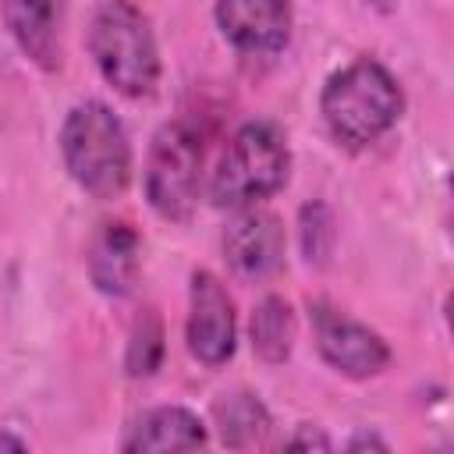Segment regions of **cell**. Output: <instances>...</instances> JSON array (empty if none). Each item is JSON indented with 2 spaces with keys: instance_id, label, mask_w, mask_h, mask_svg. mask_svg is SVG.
<instances>
[{
  "instance_id": "obj_1",
  "label": "cell",
  "mask_w": 454,
  "mask_h": 454,
  "mask_svg": "<svg viewBox=\"0 0 454 454\" xmlns=\"http://www.w3.org/2000/svg\"><path fill=\"white\" fill-rule=\"evenodd\" d=\"M319 114L340 149L362 153L401 121L404 92L376 57H358L326 78Z\"/></svg>"
},
{
  "instance_id": "obj_2",
  "label": "cell",
  "mask_w": 454,
  "mask_h": 454,
  "mask_svg": "<svg viewBox=\"0 0 454 454\" xmlns=\"http://www.w3.org/2000/svg\"><path fill=\"white\" fill-rule=\"evenodd\" d=\"M60 160L71 181L92 199H121L131 184L135 156L121 117L99 103H74L60 124Z\"/></svg>"
},
{
  "instance_id": "obj_3",
  "label": "cell",
  "mask_w": 454,
  "mask_h": 454,
  "mask_svg": "<svg viewBox=\"0 0 454 454\" xmlns=\"http://www.w3.org/2000/svg\"><path fill=\"white\" fill-rule=\"evenodd\" d=\"M89 53L103 82L124 99H149L160 85V46L153 21L131 0H103L89 25Z\"/></svg>"
},
{
  "instance_id": "obj_4",
  "label": "cell",
  "mask_w": 454,
  "mask_h": 454,
  "mask_svg": "<svg viewBox=\"0 0 454 454\" xmlns=\"http://www.w3.org/2000/svg\"><path fill=\"white\" fill-rule=\"evenodd\" d=\"M291 177V145L287 135L273 121H248L241 124L213 177H209V199L220 209H248L273 199Z\"/></svg>"
},
{
  "instance_id": "obj_5",
  "label": "cell",
  "mask_w": 454,
  "mask_h": 454,
  "mask_svg": "<svg viewBox=\"0 0 454 454\" xmlns=\"http://www.w3.org/2000/svg\"><path fill=\"white\" fill-rule=\"evenodd\" d=\"M145 202L160 220L188 223L202 192V138L188 121H167L145 153Z\"/></svg>"
},
{
  "instance_id": "obj_6",
  "label": "cell",
  "mask_w": 454,
  "mask_h": 454,
  "mask_svg": "<svg viewBox=\"0 0 454 454\" xmlns=\"http://www.w3.org/2000/svg\"><path fill=\"white\" fill-rule=\"evenodd\" d=\"M312 344L319 358L348 376V380H372L390 365V344L365 323L351 319L330 301H309Z\"/></svg>"
},
{
  "instance_id": "obj_7",
  "label": "cell",
  "mask_w": 454,
  "mask_h": 454,
  "mask_svg": "<svg viewBox=\"0 0 454 454\" xmlns=\"http://www.w3.org/2000/svg\"><path fill=\"white\" fill-rule=\"evenodd\" d=\"M184 344H188V355L206 369H220L234 358V348H238L234 298L227 284L209 270H195L188 280Z\"/></svg>"
},
{
  "instance_id": "obj_8",
  "label": "cell",
  "mask_w": 454,
  "mask_h": 454,
  "mask_svg": "<svg viewBox=\"0 0 454 454\" xmlns=\"http://www.w3.org/2000/svg\"><path fill=\"white\" fill-rule=\"evenodd\" d=\"M213 18L220 35L248 57L280 53L294 28V11L287 0H216Z\"/></svg>"
},
{
  "instance_id": "obj_9",
  "label": "cell",
  "mask_w": 454,
  "mask_h": 454,
  "mask_svg": "<svg viewBox=\"0 0 454 454\" xmlns=\"http://www.w3.org/2000/svg\"><path fill=\"white\" fill-rule=\"evenodd\" d=\"M284 220L262 206L238 209L223 231V259L241 280H262L284 262Z\"/></svg>"
},
{
  "instance_id": "obj_10",
  "label": "cell",
  "mask_w": 454,
  "mask_h": 454,
  "mask_svg": "<svg viewBox=\"0 0 454 454\" xmlns=\"http://www.w3.org/2000/svg\"><path fill=\"white\" fill-rule=\"evenodd\" d=\"M85 270L99 294L128 298L142 273V234L128 220L96 223L85 245Z\"/></svg>"
},
{
  "instance_id": "obj_11",
  "label": "cell",
  "mask_w": 454,
  "mask_h": 454,
  "mask_svg": "<svg viewBox=\"0 0 454 454\" xmlns=\"http://www.w3.org/2000/svg\"><path fill=\"white\" fill-rule=\"evenodd\" d=\"M0 18L14 46L39 71L64 64V0H0Z\"/></svg>"
},
{
  "instance_id": "obj_12",
  "label": "cell",
  "mask_w": 454,
  "mask_h": 454,
  "mask_svg": "<svg viewBox=\"0 0 454 454\" xmlns=\"http://www.w3.org/2000/svg\"><path fill=\"white\" fill-rule=\"evenodd\" d=\"M209 443V426L184 404H160L142 411L124 440L121 450H199Z\"/></svg>"
},
{
  "instance_id": "obj_13",
  "label": "cell",
  "mask_w": 454,
  "mask_h": 454,
  "mask_svg": "<svg viewBox=\"0 0 454 454\" xmlns=\"http://www.w3.org/2000/svg\"><path fill=\"white\" fill-rule=\"evenodd\" d=\"M213 429L223 447L231 450H262L273 447V415L252 390L220 394L209 408Z\"/></svg>"
},
{
  "instance_id": "obj_14",
  "label": "cell",
  "mask_w": 454,
  "mask_h": 454,
  "mask_svg": "<svg viewBox=\"0 0 454 454\" xmlns=\"http://www.w3.org/2000/svg\"><path fill=\"white\" fill-rule=\"evenodd\" d=\"M248 340L259 362L266 365H280L291 358L294 340H298V319L287 298L280 294H266L248 319Z\"/></svg>"
},
{
  "instance_id": "obj_15",
  "label": "cell",
  "mask_w": 454,
  "mask_h": 454,
  "mask_svg": "<svg viewBox=\"0 0 454 454\" xmlns=\"http://www.w3.org/2000/svg\"><path fill=\"white\" fill-rule=\"evenodd\" d=\"M167 355V330H163V316L145 305L135 312L131 330H128V344H124V372L131 380H145L163 365Z\"/></svg>"
},
{
  "instance_id": "obj_16",
  "label": "cell",
  "mask_w": 454,
  "mask_h": 454,
  "mask_svg": "<svg viewBox=\"0 0 454 454\" xmlns=\"http://www.w3.org/2000/svg\"><path fill=\"white\" fill-rule=\"evenodd\" d=\"M298 245H301V259L312 270H323L333 259L337 248V216L326 202L312 199L298 209Z\"/></svg>"
},
{
  "instance_id": "obj_17",
  "label": "cell",
  "mask_w": 454,
  "mask_h": 454,
  "mask_svg": "<svg viewBox=\"0 0 454 454\" xmlns=\"http://www.w3.org/2000/svg\"><path fill=\"white\" fill-rule=\"evenodd\" d=\"M284 447H287V450H330L333 443H330V436H326L319 426L301 422V426H294V433L284 440Z\"/></svg>"
},
{
  "instance_id": "obj_18",
  "label": "cell",
  "mask_w": 454,
  "mask_h": 454,
  "mask_svg": "<svg viewBox=\"0 0 454 454\" xmlns=\"http://www.w3.org/2000/svg\"><path fill=\"white\" fill-rule=\"evenodd\" d=\"M365 447L387 450V443H383L380 436H372V433H358V436H351V440H348V450H365Z\"/></svg>"
},
{
  "instance_id": "obj_19",
  "label": "cell",
  "mask_w": 454,
  "mask_h": 454,
  "mask_svg": "<svg viewBox=\"0 0 454 454\" xmlns=\"http://www.w3.org/2000/svg\"><path fill=\"white\" fill-rule=\"evenodd\" d=\"M0 450H25V440H18L11 433H0Z\"/></svg>"
},
{
  "instance_id": "obj_20",
  "label": "cell",
  "mask_w": 454,
  "mask_h": 454,
  "mask_svg": "<svg viewBox=\"0 0 454 454\" xmlns=\"http://www.w3.org/2000/svg\"><path fill=\"white\" fill-rule=\"evenodd\" d=\"M372 11H380V14H390V11H397V4L401 0H365Z\"/></svg>"
}]
</instances>
